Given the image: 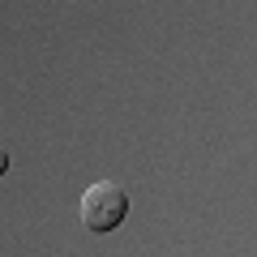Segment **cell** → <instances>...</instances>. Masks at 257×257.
Returning <instances> with one entry per match:
<instances>
[{
  "instance_id": "6da1fadb",
  "label": "cell",
  "mask_w": 257,
  "mask_h": 257,
  "mask_svg": "<svg viewBox=\"0 0 257 257\" xmlns=\"http://www.w3.org/2000/svg\"><path fill=\"white\" fill-rule=\"evenodd\" d=\"M77 214H82V227H86V231H116L120 223H124V214H128V193H124V184H116V180H94L90 189L82 193Z\"/></svg>"
},
{
  "instance_id": "7a4b0ae2",
  "label": "cell",
  "mask_w": 257,
  "mask_h": 257,
  "mask_svg": "<svg viewBox=\"0 0 257 257\" xmlns=\"http://www.w3.org/2000/svg\"><path fill=\"white\" fill-rule=\"evenodd\" d=\"M5 172H9V150L0 146V176H5Z\"/></svg>"
}]
</instances>
